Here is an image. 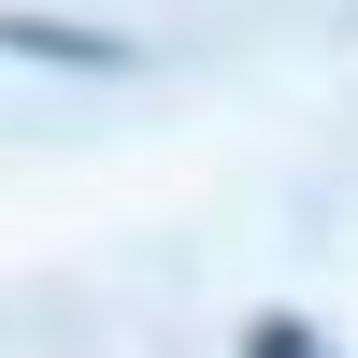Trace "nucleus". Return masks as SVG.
<instances>
[{
    "label": "nucleus",
    "instance_id": "1",
    "mask_svg": "<svg viewBox=\"0 0 358 358\" xmlns=\"http://www.w3.org/2000/svg\"><path fill=\"white\" fill-rule=\"evenodd\" d=\"M0 57H43V72H129L115 29H57V15H0Z\"/></svg>",
    "mask_w": 358,
    "mask_h": 358
}]
</instances>
